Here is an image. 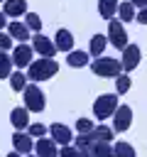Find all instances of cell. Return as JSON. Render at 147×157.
Listing matches in <instances>:
<instances>
[{
  "instance_id": "cell-25",
  "label": "cell",
  "mask_w": 147,
  "mask_h": 157,
  "mask_svg": "<svg viewBox=\"0 0 147 157\" xmlns=\"http://www.w3.org/2000/svg\"><path fill=\"white\" fill-rule=\"evenodd\" d=\"M113 152H115V157H135V147L127 142H115Z\"/></svg>"
},
{
  "instance_id": "cell-9",
  "label": "cell",
  "mask_w": 147,
  "mask_h": 157,
  "mask_svg": "<svg viewBox=\"0 0 147 157\" xmlns=\"http://www.w3.org/2000/svg\"><path fill=\"white\" fill-rule=\"evenodd\" d=\"M130 125H132V108L130 105H118V110L113 113V130L125 132Z\"/></svg>"
},
{
  "instance_id": "cell-29",
  "label": "cell",
  "mask_w": 147,
  "mask_h": 157,
  "mask_svg": "<svg viewBox=\"0 0 147 157\" xmlns=\"http://www.w3.org/2000/svg\"><path fill=\"white\" fill-rule=\"evenodd\" d=\"M29 135H32V137H42V135H47V125H42V123L29 125Z\"/></svg>"
},
{
  "instance_id": "cell-32",
  "label": "cell",
  "mask_w": 147,
  "mask_h": 157,
  "mask_svg": "<svg viewBox=\"0 0 147 157\" xmlns=\"http://www.w3.org/2000/svg\"><path fill=\"white\" fill-rule=\"evenodd\" d=\"M130 2H132L135 7H140V10H142V7H147V0H130Z\"/></svg>"
},
{
  "instance_id": "cell-26",
  "label": "cell",
  "mask_w": 147,
  "mask_h": 157,
  "mask_svg": "<svg viewBox=\"0 0 147 157\" xmlns=\"http://www.w3.org/2000/svg\"><path fill=\"white\" fill-rule=\"evenodd\" d=\"M24 25H27L32 32H39V29H42V20H39L37 12H27V15H24Z\"/></svg>"
},
{
  "instance_id": "cell-1",
  "label": "cell",
  "mask_w": 147,
  "mask_h": 157,
  "mask_svg": "<svg viewBox=\"0 0 147 157\" xmlns=\"http://www.w3.org/2000/svg\"><path fill=\"white\" fill-rule=\"evenodd\" d=\"M59 71V64L54 61V59H47V56H42V59H34L29 66H27V78L29 81H49L54 74Z\"/></svg>"
},
{
  "instance_id": "cell-11",
  "label": "cell",
  "mask_w": 147,
  "mask_h": 157,
  "mask_svg": "<svg viewBox=\"0 0 147 157\" xmlns=\"http://www.w3.org/2000/svg\"><path fill=\"white\" fill-rule=\"evenodd\" d=\"M49 135H51V140L56 142V145H71V140H74V130L69 128V125H64V123H51V128H49Z\"/></svg>"
},
{
  "instance_id": "cell-3",
  "label": "cell",
  "mask_w": 147,
  "mask_h": 157,
  "mask_svg": "<svg viewBox=\"0 0 147 157\" xmlns=\"http://www.w3.org/2000/svg\"><path fill=\"white\" fill-rule=\"evenodd\" d=\"M118 105H120L118 103V93H103L93 103V115L98 120H108V118H113V113L118 110Z\"/></svg>"
},
{
  "instance_id": "cell-14",
  "label": "cell",
  "mask_w": 147,
  "mask_h": 157,
  "mask_svg": "<svg viewBox=\"0 0 147 157\" xmlns=\"http://www.w3.org/2000/svg\"><path fill=\"white\" fill-rule=\"evenodd\" d=\"M2 12H5L7 17L27 15V0H5V2H2Z\"/></svg>"
},
{
  "instance_id": "cell-21",
  "label": "cell",
  "mask_w": 147,
  "mask_h": 157,
  "mask_svg": "<svg viewBox=\"0 0 147 157\" xmlns=\"http://www.w3.org/2000/svg\"><path fill=\"white\" fill-rule=\"evenodd\" d=\"M118 20L120 22H132L135 20V5L132 2H120L118 5Z\"/></svg>"
},
{
  "instance_id": "cell-4",
  "label": "cell",
  "mask_w": 147,
  "mask_h": 157,
  "mask_svg": "<svg viewBox=\"0 0 147 157\" xmlns=\"http://www.w3.org/2000/svg\"><path fill=\"white\" fill-rule=\"evenodd\" d=\"M22 101H24V108L29 113H42L47 101H44V93L37 83H27V88L22 91Z\"/></svg>"
},
{
  "instance_id": "cell-18",
  "label": "cell",
  "mask_w": 147,
  "mask_h": 157,
  "mask_svg": "<svg viewBox=\"0 0 147 157\" xmlns=\"http://www.w3.org/2000/svg\"><path fill=\"white\" fill-rule=\"evenodd\" d=\"M118 5H120L118 0H98V15L103 20H113L118 12Z\"/></svg>"
},
{
  "instance_id": "cell-27",
  "label": "cell",
  "mask_w": 147,
  "mask_h": 157,
  "mask_svg": "<svg viewBox=\"0 0 147 157\" xmlns=\"http://www.w3.org/2000/svg\"><path fill=\"white\" fill-rule=\"evenodd\" d=\"M59 157H83V152L76 147V145H64L59 150Z\"/></svg>"
},
{
  "instance_id": "cell-33",
  "label": "cell",
  "mask_w": 147,
  "mask_h": 157,
  "mask_svg": "<svg viewBox=\"0 0 147 157\" xmlns=\"http://www.w3.org/2000/svg\"><path fill=\"white\" fill-rule=\"evenodd\" d=\"M5 17H7V15H5V12H2V10H0V29H2V27H5V25H7V20H5Z\"/></svg>"
},
{
  "instance_id": "cell-16",
  "label": "cell",
  "mask_w": 147,
  "mask_h": 157,
  "mask_svg": "<svg viewBox=\"0 0 147 157\" xmlns=\"http://www.w3.org/2000/svg\"><path fill=\"white\" fill-rule=\"evenodd\" d=\"M10 37H12V39H17L20 44H24V42L29 39V27H27L24 22L12 20V22H10Z\"/></svg>"
},
{
  "instance_id": "cell-12",
  "label": "cell",
  "mask_w": 147,
  "mask_h": 157,
  "mask_svg": "<svg viewBox=\"0 0 147 157\" xmlns=\"http://www.w3.org/2000/svg\"><path fill=\"white\" fill-rule=\"evenodd\" d=\"M34 152L37 157H59V150H56V142L51 137H39L34 142Z\"/></svg>"
},
{
  "instance_id": "cell-19",
  "label": "cell",
  "mask_w": 147,
  "mask_h": 157,
  "mask_svg": "<svg viewBox=\"0 0 147 157\" xmlns=\"http://www.w3.org/2000/svg\"><path fill=\"white\" fill-rule=\"evenodd\" d=\"M66 61H69V66L81 69V66H86V64H88V52H78V49H74V52H69V54H66Z\"/></svg>"
},
{
  "instance_id": "cell-30",
  "label": "cell",
  "mask_w": 147,
  "mask_h": 157,
  "mask_svg": "<svg viewBox=\"0 0 147 157\" xmlns=\"http://www.w3.org/2000/svg\"><path fill=\"white\" fill-rule=\"evenodd\" d=\"M10 47H12V37H10L7 32H2V29H0V49H2V52H7Z\"/></svg>"
},
{
  "instance_id": "cell-24",
  "label": "cell",
  "mask_w": 147,
  "mask_h": 157,
  "mask_svg": "<svg viewBox=\"0 0 147 157\" xmlns=\"http://www.w3.org/2000/svg\"><path fill=\"white\" fill-rule=\"evenodd\" d=\"M130 86H132V81L127 78L125 71H123L120 76H115V91H118V96H125V93L130 91Z\"/></svg>"
},
{
  "instance_id": "cell-31",
  "label": "cell",
  "mask_w": 147,
  "mask_h": 157,
  "mask_svg": "<svg viewBox=\"0 0 147 157\" xmlns=\"http://www.w3.org/2000/svg\"><path fill=\"white\" fill-rule=\"evenodd\" d=\"M135 20H137L140 25H147V7H142V10L135 15Z\"/></svg>"
},
{
  "instance_id": "cell-8",
  "label": "cell",
  "mask_w": 147,
  "mask_h": 157,
  "mask_svg": "<svg viewBox=\"0 0 147 157\" xmlns=\"http://www.w3.org/2000/svg\"><path fill=\"white\" fill-rule=\"evenodd\" d=\"M140 59H142V52H140V47L137 44H127L125 49H123V56H120V64H123V71L125 74H130L137 64H140Z\"/></svg>"
},
{
  "instance_id": "cell-20",
  "label": "cell",
  "mask_w": 147,
  "mask_h": 157,
  "mask_svg": "<svg viewBox=\"0 0 147 157\" xmlns=\"http://www.w3.org/2000/svg\"><path fill=\"white\" fill-rule=\"evenodd\" d=\"M105 44H108V37L105 34H93V39H91V56H103V49H105Z\"/></svg>"
},
{
  "instance_id": "cell-13",
  "label": "cell",
  "mask_w": 147,
  "mask_h": 157,
  "mask_svg": "<svg viewBox=\"0 0 147 157\" xmlns=\"http://www.w3.org/2000/svg\"><path fill=\"white\" fill-rule=\"evenodd\" d=\"M12 145H15V150H17L20 155H29V152L34 150L32 135H27V132H22V130H17V132L12 135Z\"/></svg>"
},
{
  "instance_id": "cell-35",
  "label": "cell",
  "mask_w": 147,
  "mask_h": 157,
  "mask_svg": "<svg viewBox=\"0 0 147 157\" xmlns=\"http://www.w3.org/2000/svg\"><path fill=\"white\" fill-rule=\"evenodd\" d=\"M29 157H32V155H29ZM34 157H37V155H34Z\"/></svg>"
},
{
  "instance_id": "cell-34",
  "label": "cell",
  "mask_w": 147,
  "mask_h": 157,
  "mask_svg": "<svg viewBox=\"0 0 147 157\" xmlns=\"http://www.w3.org/2000/svg\"><path fill=\"white\" fill-rule=\"evenodd\" d=\"M7 157H22V155H20V152L15 150V152H7Z\"/></svg>"
},
{
  "instance_id": "cell-7",
  "label": "cell",
  "mask_w": 147,
  "mask_h": 157,
  "mask_svg": "<svg viewBox=\"0 0 147 157\" xmlns=\"http://www.w3.org/2000/svg\"><path fill=\"white\" fill-rule=\"evenodd\" d=\"M10 56H12V64H15L17 69H27V66L32 64L29 59L34 56V47H29L27 42H24V44H17V47L12 49Z\"/></svg>"
},
{
  "instance_id": "cell-5",
  "label": "cell",
  "mask_w": 147,
  "mask_h": 157,
  "mask_svg": "<svg viewBox=\"0 0 147 157\" xmlns=\"http://www.w3.org/2000/svg\"><path fill=\"white\" fill-rule=\"evenodd\" d=\"M78 150L83 152V157H115L113 145L105 142V140H93V142H88V145H83Z\"/></svg>"
},
{
  "instance_id": "cell-36",
  "label": "cell",
  "mask_w": 147,
  "mask_h": 157,
  "mask_svg": "<svg viewBox=\"0 0 147 157\" xmlns=\"http://www.w3.org/2000/svg\"><path fill=\"white\" fill-rule=\"evenodd\" d=\"M0 2H5V0H0Z\"/></svg>"
},
{
  "instance_id": "cell-28",
  "label": "cell",
  "mask_w": 147,
  "mask_h": 157,
  "mask_svg": "<svg viewBox=\"0 0 147 157\" xmlns=\"http://www.w3.org/2000/svg\"><path fill=\"white\" fill-rule=\"evenodd\" d=\"M93 128H96V125H93L91 118H78V120H76V130H78L81 135H83V132H91Z\"/></svg>"
},
{
  "instance_id": "cell-10",
  "label": "cell",
  "mask_w": 147,
  "mask_h": 157,
  "mask_svg": "<svg viewBox=\"0 0 147 157\" xmlns=\"http://www.w3.org/2000/svg\"><path fill=\"white\" fill-rule=\"evenodd\" d=\"M32 47H34V52H37V54H42V56H47V59H54V54L59 52V49H56V44H54L49 37L39 34V32L32 37Z\"/></svg>"
},
{
  "instance_id": "cell-2",
  "label": "cell",
  "mask_w": 147,
  "mask_h": 157,
  "mask_svg": "<svg viewBox=\"0 0 147 157\" xmlns=\"http://www.w3.org/2000/svg\"><path fill=\"white\" fill-rule=\"evenodd\" d=\"M91 69H93V74L100 76V78H115V76L123 74L120 59H113V56H98V59H93Z\"/></svg>"
},
{
  "instance_id": "cell-22",
  "label": "cell",
  "mask_w": 147,
  "mask_h": 157,
  "mask_svg": "<svg viewBox=\"0 0 147 157\" xmlns=\"http://www.w3.org/2000/svg\"><path fill=\"white\" fill-rule=\"evenodd\" d=\"M10 86H12V91H24L27 88V76L22 74V71H12L10 74Z\"/></svg>"
},
{
  "instance_id": "cell-15",
  "label": "cell",
  "mask_w": 147,
  "mask_h": 157,
  "mask_svg": "<svg viewBox=\"0 0 147 157\" xmlns=\"http://www.w3.org/2000/svg\"><path fill=\"white\" fill-rule=\"evenodd\" d=\"M54 39H56L54 44H56V49H59V52H64V54L74 52V34H71L69 29H59Z\"/></svg>"
},
{
  "instance_id": "cell-6",
  "label": "cell",
  "mask_w": 147,
  "mask_h": 157,
  "mask_svg": "<svg viewBox=\"0 0 147 157\" xmlns=\"http://www.w3.org/2000/svg\"><path fill=\"white\" fill-rule=\"evenodd\" d=\"M108 39H110V44H113L115 49H120V52L127 47V32H125V27H123L120 20H110V25H108Z\"/></svg>"
},
{
  "instance_id": "cell-23",
  "label": "cell",
  "mask_w": 147,
  "mask_h": 157,
  "mask_svg": "<svg viewBox=\"0 0 147 157\" xmlns=\"http://www.w3.org/2000/svg\"><path fill=\"white\" fill-rule=\"evenodd\" d=\"M12 66H15V64H12V56L0 49V78H10V69H12Z\"/></svg>"
},
{
  "instance_id": "cell-17",
  "label": "cell",
  "mask_w": 147,
  "mask_h": 157,
  "mask_svg": "<svg viewBox=\"0 0 147 157\" xmlns=\"http://www.w3.org/2000/svg\"><path fill=\"white\" fill-rule=\"evenodd\" d=\"M10 118H12V125H15L17 130L29 128V110H27V108H15V110L10 113Z\"/></svg>"
}]
</instances>
